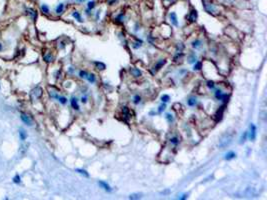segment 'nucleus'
I'll use <instances>...</instances> for the list:
<instances>
[{
	"label": "nucleus",
	"mask_w": 267,
	"mask_h": 200,
	"mask_svg": "<svg viewBox=\"0 0 267 200\" xmlns=\"http://www.w3.org/2000/svg\"><path fill=\"white\" fill-rule=\"evenodd\" d=\"M247 137H248V133H247V131H245V132H243V134H242L241 137H240V143H243V142H245Z\"/></svg>",
	"instance_id": "obj_34"
},
{
	"label": "nucleus",
	"mask_w": 267,
	"mask_h": 200,
	"mask_svg": "<svg viewBox=\"0 0 267 200\" xmlns=\"http://www.w3.org/2000/svg\"><path fill=\"white\" fill-rule=\"evenodd\" d=\"M98 185L100 186L101 188H103L105 191H108V192L111 191V187H110L108 183H106L105 181H98Z\"/></svg>",
	"instance_id": "obj_16"
},
{
	"label": "nucleus",
	"mask_w": 267,
	"mask_h": 200,
	"mask_svg": "<svg viewBox=\"0 0 267 200\" xmlns=\"http://www.w3.org/2000/svg\"><path fill=\"white\" fill-rule=\"evenodd\" d=\"M206 85H207V87L209 89H214L215 88V82H214L213 80H208L207 82H206Z\"/></svg>",
	"instance_id": "obj_30"
},
{
	"label": "nucleus",
	"mask_w": 267,
	"mask_h": 200,
	"mask_svg": "<svg viewBox=\"0 0 267 200\" xmlns=\"http://www.w3.org/2000/svg\"><path fill=\"white\" fill-rule=\"evenodd\" d=\"M141 195L142 194H140V193H133V194H130V195H129V199H140L141 198Z\"/></svg>",
	"instance_id": "obj_32"
},
{
	"label": "nucleus",
	"mask_w": 267,
	"mask_h": 200,
	"mask_svg": "<svg viewBox=\"0 0 267 200\" xmlns=\"http://www.w3.org/2000/svg\"><path fill=\"white\" fill-rule=\"evenodd\" d=\"M41 11H42L44 14H48V13L50 12V9H49V7L46 4H42L41 5Z\"/></svg>",
	"instance_id": "obj_29"
},
{
	"label": "nucleus",
	"mask_w": 267,
	"mask_h": 200,
	"mask_svg": "<svg viewBox=\"0 0 267 200\" xmlns=\"http://www.w3.org/2000/svg\"><path fill=\"white\" fill-rule=\"evenodd\" d=\"M214 96H215V98L217 100H226L228 98V95L226 94V93H223V91H222L221 89L215 90V92H214Z\"/></svg>",
	"instance_id": "obj_5"
},
{
	"label": "nucleus",
	"mask_w": 267,
	"mask_h": 200,
	"mask_svg": "<svg viewBox=\"0 0 267 200\" xmlns=\"http://www.w3.org/2000/svg\"><path fill=\"white\" fill-rule=\"evenodd\" d=\"M129 72L131 73L132 76H134V77H136V78H139V77H141L142 76L141 71H140L138 68H135V67L130 68V69H129Z\"/></svg>",
	"instance_id": "obj_10"
},
{
	"label": "nucleus",
	"mask_w": 267,
	"mask_h": 200,
	"mask_svg": "<svg viewBox=\"0 0 267 200\" xmlns=\"http://www.w3.org/2000/svg\"><path fill=\"white\" fill-rule=\"evenodd\" d=\"M224 107H225V105H222L221 107H220L218 110H217L215 115H214V116H215V120H216L217 122L220 121V120H221V118H222V115H223V111H224Z\"/></svg>",
	"instance_id": "obj_11"
},
{
	"label": "nucleus",
	"mask_w": 267,
	"mask_h": 200,
	"mask_svg": "<svg viewBox=\"0 0 267 200\" xmlns=\"http://www.w3.org/2000/svg\"><path fill=\"white\" fill-rule=\"evenodd\" d=\"M169 18H170V20H171V23L173 24V25L177 27L178 26V18H177V15H176V13L175 12H170Z\"/></svg>",
	"instance_id": "obj_13"
},
{
	"label": "nucleus",
	"mask_w": 267,
	"mask_h": 200,
	"mask_svg": "<svg viewBox=\"0 0 267 200\" xmlns=\"http://www.w3.org/2000/svg\"><path fill=\"white\" fill-rule=\"evenodd\" d=\"M202 68V62L201 61H196L194 63V66H193V70L198 71Z\"/></svg>",
	"instance_id": "obj_28"
},
{
	"label": "nucleus",
	"mask_w": 267,
	"mask_h": 200,
	"mask_svg": "<svg viewBox=\"0 0 267 200\" xmlns=\"http://www.w3.org/2000/svg\"><path fill=\"white\" fill-rule=\"evenodd\" d=\"M165 63H166V60H165V59H160V60H158V61L156 62V64L154 65V67H153V73H154V72H157L158 70H160L161 68L164 66Z\"/></svg>",
	"instance_id": "obj_8"
},
{
	"label": "nucleus",
	"mask_w": 267,
	"mask_h": 200,
	"mask_svg": "<svg viewBox=\"0 0 267 200\" xmlns=\"http://www.w3.org/2000/svg\"><path fill=\"white\" fill-rule=\"evenodd\" d=\"M86 79L90 82V83H95L96 82V76H95V74H93V73H88V76Z\"/></svg>",
	"instance_id": "obj_24"
},
{
	"label": "nucleus",
	"mask_w": 267,
	"mask_h": 200,
	"mask_svg": "<svg viewBox=\"0 0 267 200\" xmlns=\"http://www.w3.org/2000/svg\"><path fill=\"white\" fill-rule=\"evenodd\" d=\"M197 104V98L195 96H191L187 99V105L190 106V107H194Z\"/></svg>",
	"instance_id": "obj_14"
},
{
	"label": "nucleus",
	"mask_w": 267,
	"mask_h": 200,
	"mask_svg": "<svg viewBox=\"0 0 267 200\" xmlns=\"http://www.w3.org/2000/svg\"><path fill=\"white\" fill-rule=\"evenodd\" d=\"M27 13H28L30 17L32 18V20H35V19L37 18V13H36V11H35L34 9H31V8H28V9H27Z\"/></svg>",
	"instance_id": "obj_20"
},
{
	"label": "nucleus",
	"mask_w": 267,
	"mask_h": 200,
	"mask_svg": "<svg viewBox=\"0 0 267 200\" xmlns=\"http://www.w3.org/2000/svg\"><path fill=\"white\" fill-rule=\"evenodd\" d=\"M70 103H71V106H72L73 109H75V110H79V105H78V100H77L76 97H71L70 99Z\"/></svg>",
	"instance_id": "obj_15"
},
{
	"label": "nucleus",
	"mask_w": 267,
	"mask_h": 200,
	"mask_svg": "<svg viewBox=\"0 0 267 200\" xmlns=\"http://www.w3.org/2000/svg\"><path fill=\"white\" fill-rule=\"evenodd\" d=\"M141 44H142V41L141 40H137V42H134L133 44H132V47L137 49V48H139L140 46H141Z\"/></svg>",
	"instance_id": "obj_40"
},
{
	"label": "nucleus",
	"mask_w": 267,
	"mask_h": 200,
	"mask_svg": "<svg viewBox=\"0 0 267 200\" xmlns=\"http://www.w3.org/2000/svg\"><path fill=\"white\" fill-rule=\"evenodd\" d=\"M169 142H170V144L171 145H173V146H177L178 144H179V142H180V138L178 137V136H172L171 138L169 139Z\"/></svg>",
	"instance_id": "obj_17"
},
{
	"label": "nucleus",
	"mask_w": 267,
	"mask_h": 200,
	"mask_svg": "<svg viewBox=\"0 0 267 200\" xmlns=\"http://www.w3.org/2000/svg\"><path fill=\"white\" fill-rule=\"evenodd\" d=\"M124 18H125L124 14H123V13H120V14H118V15L116 16L115 20H116L118 23H123V21H124Z\"/></svg>",
	"instance_id": "obj_27"
},
{
	"label": "nucleus",
	"mask_w": 267,
	"mask_h": 200,
	"mask_svg": "<svg viewBox=\"0 0 267 200\" xmlns=\"http://www.w3.org/2000/svg\"><path fill=\"white\" fill-rule=\"evenodd\" d=\"M1 50H2V44L0 43V51H1Z\"/></svg>",
	"instance_id": "obj_50"
},
{
	"label": "nucleus",
	"mask_w": 267,
	"mask_h": 200,
	"mask_svg": "<svg viewBox=\"0 0 267 200\" xmlns=\"http://www.w3.org/2000/svg\"><path fill=\"white\" fill-rule=\"evenodd\" d=\"M165 108H166V104L162 103L161 105L159 106V108H158V113H162V112L165 110Z\"/></svg>",
	"instance_id": "obj_45"
},
{
	"label": "nucleus",
	"mask_w": 267,
	"mask_h": 200,
	"mask_svg": "<svg viewBox=\"0 0 267 200\" xmlns=\"http://www.w3.org/2000/svg\"><path fill=\"white\" fill-rule=\"evenodd\" d=\"M43 60L47 63H51L54 60V56L52 55L51 53H46L45 55L43 56Z\"/></svg>",
	"instance_id": "obj_18"
},
{
	"label": "nucleus",
	"mask_w": 267,
	"mask_h": 200,
	"mask_svg": "<svg viewBox=\"0 0 267 200\" xmlns=\"http://www.w3.org/2000/svg\"><path fill=\"white\" fill-rule=\"evenodd\" d=\"M13 182L16 183V184H19V183L21 182V178L20 176H19L18 174H16L14 177H13Z\"/></svg>",
	"instance_id": "obj_41"
},
{
	"label": "nucleus",
	"mask_w": 267,
	"mask_h": 200,
	"mask_svg": "<svg viewBox=\"0 0 267 200\" xmlns=\"http://www.w3.org/2000/svg\"><path fill=\"white\" fill-rule=\"evenodd\" d=\"M169 100H170V96H169V95L163 94V95H162V96H161V101H162V103H167Z\"/></svg>",
	"instance_id": "obj_33"
},
{
	"label": "nucleus",
	"mask_w": 267,
	"mask_h": 200,
	"mask_svg": "<svg viewBox=\"0 0 267 200\" xmlns=\"http://www.w3.org/2000/svg\"><path fill=\"white\" fill-rule=\"evenodd\" d=\"M187 197H188V194H184L182 197H180V199H186Z\"/></svg>",
	"instance_id": "obj_47"
},
{
	"label": "nucleus",
	"mask_w": 267,
	"mask_h": 200,
	"mask_svg": "<svg viewBox=\"0 0 267 200\" xmlns=\"http://www.w3.org/2000/svg\"><path fill=\"white\" fill-rule=\"evenodd\" d=\"M57 100H58L61 104H66V103H67V98H66V97H63V96H59V97H58V99H57Z\"/></svg>",
	"instance_id": "obj_44"
},
{
	"label": "nucleus",
	"mask_w": 267,
	"mask_h": 200,
	"mask_svg": "<svg viewBox=\"0 0 267 200\" xmlns=\"http://www.w3.org/2000/svg\"><path fill=\"white\" fill-rule=\"evenodd\" d=\"M49 95H50L52 98H54V99H58V97H59L58 93L55 91V90H51V91L49 92Z\"/></svg>",
	"instance_id": "obj_35"
},
{
	"label": "nucleus",
	"mask_w": 267,
	"mask_h": 200,
	"mask_svg": "<svg viewBox=\"0 0 267 200\" xmlns=\"http://www.w3.org/2000/svg\"><path fill=\"white\" fill-rule=\"evenodd\" d=\"M183 48H184V45L182 43H178L177 46H176V52H182Z\"/></svg>",
	"instance_id": "obj_42"
},
{
	"label": "nucleus",
	"mask_w": 267,
	"mask_h": 200,
	"mask_svg": "<svg viewBox=\"0 0 267 200\" xmlns=\"http://www.w3.org/2000/svg\"><path fill=\"white\" fill-rule=\"evenodd\" d=\"M182 56H183V53H182V52H176V54L174 55V57H173V61H174V62H177V61H178V59H180Z\"/></svg>",
	"instance_id": "obj_31"
},
{
	"label": "nucleus",
	"mask_w": 267,
	"mask_h": 200,
	"mask_svg": "<svg viewBox=\"0 0 267 200\" xmlns=\"http://www.w3.org/2000/svg\"><path fill=\"white\" fill-rule=\"evenodd\" d=\"M19 137H20V139H21L22 141L26 140V138H27L26 131L24 130V129H22V128H20V129H19Z\"/></svg>",
	"instance_id": "obj_21"
},
{
	"label": "nucleus",
	"mask_w": 267,
	"mask_h": 200,
	"mask_svg": "<svg viewBox=\"0 0 267 200\" xmlns=\"http://www.w3.org/2000/svg\"><path fill=\"white\" fill-rule=\"evenodd\" d=\"M88 76V72L85 70H81L80 72H79V77L80 78H83V79H86Z\"/></svg>",
	"instance_id": "obj_36"
},
{
	"label": "nucleus",
	"mask_w": 267,
	"mask_h": 200,
	"mask_svg": "<svg viewBox=\"0 0 267 200\" xmlns=\"http://www.w3.org/2000/svg\"><path fill=\"white\" fill-rule=\"evenodd\" d=\"M165 118H166V120L168 121L169 123H172L173 120H174V118H173V115L171 113H167L166 116H165Z\"/></svg>",
	"instance_id": "obj_38"
},
{
	"label": "nucleus",
	"mask_w": 267,
	"mask_h": 200,
	"mask_svg": "<svg viewBox=\"0 0 267 200\" xmlns=\"http://www.w3.org/2000/svg\"><path fill=\"white\" fill-rule=\"evenodd\" d=\"M140 101H141V96H139V95H135V96L133 97V103L134 104H139Z\"/></svg>",
	"instance_id": "obj_39"
},
{
	"label": "nucleus",
	"mask_w": 267,
	"mask_h": 200,
	"mask_svg": "<svg viewBox=\"0 0 267 200\" xmlns=\"http://www.w3.org/2000/svg\"><path fill=\"white\" fill-rule=\"evenodd\" d=\"M203 6H204L205 11L209 13V14H215L216 12V7L214 6V4L212 2L206 1V0H203Z\"/></svg>",
	"instance_id": "obj_2"
},
{
	"label": "nucleus",
	"mask_w": 267,
	"mask_h": 200,
	"mask_svg": "<svg viewBox=\"0 0 267 200\" xmlns=\"http://www.w3.org/2000/svg\"><path fill=\"white\" fill-rule=\"evenodd\" d=\"M63 10H64V4H63V3H60V4H58V6L56 7L55 11H56L57 14H61V13L63 12Z\"/></svg>",
	"instance_id": "obj_26"
},
{
	"label": "nucleus",
	"mask_w": 267,
	"mask_h": 200,
	"mask_svg": "<svg viewBox=\"0 0 267 200\" xmlns=\"http://www.w3.org/2000/svg\"><path fill=\"white\" fill-rule=\"evenodd\" d=\"M42 94H43L42 88H41V87H39V86H37V87H35V88L32 89V91H31V98H32V99H39V98L42 96Z\"/></svg>",
	"instance_id": "obj_3"
},
{
	"label": "nucleus",
	"mask_w": 267,
	"mask_h": 200,
	"mask_svg": "<svg viewBox=\"0 0 267 200\" xmlns=\"http://www.w3.org/2000/svg\"><path fill=\"white\" fill-rule=\"evenodd\" d=\"M235 156H236V153L235 152H233V151H229L228 153H226V154H225V160H231V159H233V158H235Z\"/></svg>",
	"instance_id": "obj_23"
},
{
	"label": "nucleus",
	"mask_w": 267,
	"mask_h": 200,
	"mask_svg": "<svg viewBox=\"0 0 267 200\" xmlns=\"http://www.w3.org/2000/svg\"><path fill=\"white\" fill-rule=\"evenodd\" d=\"M115 1H116V0H111V1H110L109 3H110V4H112V3H113V2H115Z\"/></svg>",
	"instance_id": "obj_48"
},
{
	"label": "nucleus",
	"mask_w": 267,
	"mask_h": 200,
	"mask_svg": "<svg viewBox=\"0 0 267 200\" xmlns=\"http://www.w3.org/2000/svg\"><path fill=\"white\" fill-rule=\"evenodd\" d=\"M187 61H188L189 64H194L197 61V56L195 54V52H190L189 53L188 57H187Z\"/></svg>",
	"instance_id": "obj_12"
},
{
	"label": "nucleus",
	"mask_w": 267,
	"mask_h": 200,
	"mask_svg": "<svg viewBox=\"0 0 267 200\" xmlns=\"http://www.w3.org/2000/svg\"><path fill=\"white\" fill-rule=\"evenodd\" d=\"M232 139H233V133L232 132H225L223 135H221V137L219 138V141H218V147L221 149L225 148V147H227L228 145H229L231 142H232Z\"/></svg>",
	"instance_id": "obj_1"
},
{
	"label": "nucleus",
	"mask_w": 267,
	"mask_h": 200,
	"mask_svg": "<svg viewBox=\"0 0 267 200\" xmlns=\"http://www.w3.org/2000/svg\"><path fill=\"white\" fill-rule=\"evenodd\" d=\"M164 1H168V2H170V1H172V0H164Z\"/></svg>",
	"instance_id": "obj_51"
},
{
	"label": "nucleus",
	"mask_w": 267,
	"mask_h": 200,
	"mask_svg": "<svg viewBox=\"0 0 267 200\" xmlns=\"http://www.w3.org/2000/svg\"><path fill=\"white\" fill-rule=\"evenodd\" d=\"M197 17H198V13H197V11L195 9H192L191 11L189 12L188 16H187V18H188V21H189V22H191V23L196 22Z\"/></svg>",
	"instance_id": "obj_6"
},
{
	"label": "nucleus",
	"mask_w": 267,
	"mask_h": 200,
	"mask_svg": "<svg viewBox=\"0 0 267 200\" xmlns=\"http://www.w3.org/2000/svg\"><path fill=\"white\" fill-rule=\"evenodd\" d=\"M247 133H248V137L250 140H254L256 138V126L253 123L249 125V131H247Z\"/></svg>",
	"instance_id": "obj_4"
},
{
	"label": "nucleus",
	"mask_w": 267,
	"mask_h": 200,
	"mask_svg": "<svg viewBox=\"0 0 267 200\" xmlns=\"http://www.w3.org/2000/svg\"><path fill=\"white\" fill-rule=\"evenodd\" d=\"M77 2H83V1H85V0H76Z\"/></svg>",
	"instance_id": "obj_49"
},
{
	"label": "nucleus",
	"mask_w": 267,
	"mask_h": 200,
	"mask_svg": "<svg viewBox=\"0 0 267 200\" xmlns=\"http://www.w3.org/2000/svg\"><path fill=\"white\" fill-rule=\"evenodd\" d=\"M87 7H88V9L89 10H92L93 8L95 7V1H89L88 2V4H87Z\"/></svg>",
	"instance_id": "obj_43"
},
{
	"label": "nucleus",
	"mask_w": 267,
	"mask_h": 200,
	"mask_svg": "<svg viewBox=\"0 0 267 200\" xmlns=\"http://www.w3.org/2000/svg\"><path fill=\"white\" fill-rule=\"evenodd\" d=\"M122 113L123 116H124V120L126 122H128V120L131 118V112L127 106H123L122 107Z\"/></svg>",
	"instance_id": "obj_9"
},
{
	"label": "nucleus",
	"mask_w": 267,
	"mask_h": 200,
	"mask_svg": "<svg viewBox=\"0 0 267 200\" xmlns=\"http://www.w3.org/2000/svg\"><path fill=\"white\" fill-rule=\"evenodd\" d=\"M76 172H78L79 174L84 175L85 177H89V174H88V172L86 170H84V169H76Z\"/></svg>",
	"instance_id": "obj_37"
},
{
	"label": "nucleus",
	"mask_w": 267,
	"mask_h": 200,
	"mask_svg": "<svg viewBox=\"0 0 267 200\" xmlns=\"http://www.w3.org/2000/svg\"><path fill=\"white\" fill-rule=\"evenodd\" d=\"M21 120L23 121L24 124H26L27 126H31L32 125V119L29 115H27L26 113H21Z\"/></svg>",
	"instance_id": "obj_7"
},
{
	"label": "nucleus",
	"mask_w": 267,
	"mask_h": 200,
	"mask_svg": "<svg viewBox=\"0 0 267 200\" xmlns=\"http://www.w3.org/2000/svg\"><path fill=\"white\" fill-rule=\"evenodd\" d=\"M87 100H88V98H87L86 95H84V96H82V97H81V102L83 103V104L86 103V102H87Z\"/></svg>",
	"instance_id": "obj_46"
},
{
	"label": "nucleus",
	"mask_w": 267,
	"mask_h": 200,
	"mask_svg": "<svg viewBox=\"0 0 267 200\" xmlns=\"http://www.w3.org/2000/svg\"><path fill=\"white\" fill-rule=\"evenodd\" d=\"M72 16L76 19L77 21H78V22H82L81 15H80V13H79L78 11H73V12H72Z\"/></svg>",
	"instance_id": "obj_25"
},
{
	"label": "nucleus",
	"mask_w": 267,
	"mask_h": 200,
	"mask_svg": "<svg viewBox=\"0 0 267 200\" xmlns=\"http://www.w3.org/2000/svg\"><path fill=\"white\" fill-rule=\"evenodd\" d=\"M201 45H202V41L200 40V39H195V40L192 41V43H191V46L194 49L200 48V46H201Z\"/></svg>",
	"instance_id": "obj_19"
},
{
	"label": "nucleus",
	"mask_w": 267,
	"mask_h": 200,
	"mask_svg": "<svg viewBox=\"0 0 267 200\" xmlns=\"http://www.w3.org/2000/svg\"><path fill=\"white\" fill-rule=\"evenodd\" d=\"M94 65L95 67L97 68L98 70H104L106 68V65L104 64L103 62H99V61H95L94 62Z\"/></svg>",
	"instance_id": "obj_22"
}]
</instances>
